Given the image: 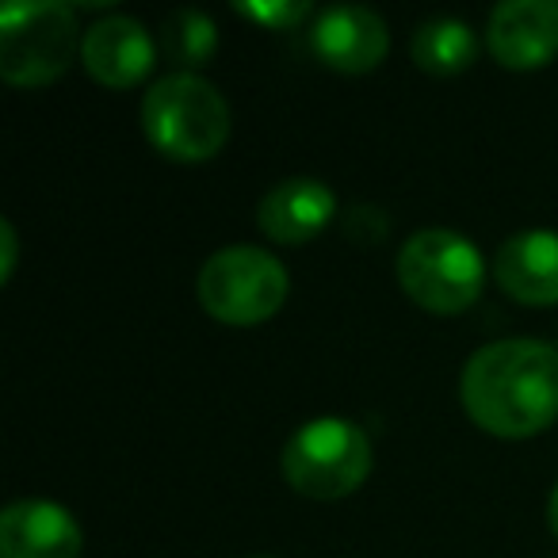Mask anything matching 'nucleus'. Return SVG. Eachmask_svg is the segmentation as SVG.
Instances as JSON below:
<instances>
[{"label": "nucleus", "mask_w": 558, "mask_h": 558, "mask_svg": "<svg viewBox=\"0 0 558 558\" xmlns=\"http://www.w3.org/2000/svg\"><path fill=\"white\" fill-rule=\"evenodd\" d=\"M471 421L501 440H527L558 421V349L505 337L478 349L459 379Z\"/></svg>", "instance_id": "1"}, {"label": "nucleus", "mask_w": 558, "mask_h": 558, "mask_svg": "<svg viewBox=\"0 0 558 558\" xmlns=\"http://www.w3.org/2000/svg\"><path fill=\"white\" fill-rule=\"evenodd\" d=\"M77 47V12L62 0L0 9V77L9 85H50L70 70Z\"/></svg>", "instance_id": "5"}, {"label": "nucleus", "mask_w": 558, "mask_h": 558, "mask_svg": "<svg viewBox=\"0 0 558 558\" xmlns=\"http://www.w3.org/2000/svg\"><path fill=\"white\" fill-rule=\"evenodd\" d=\"M283 478L314 501H337L356 494L372 474V440L349 417L306 421L283 448Z\"/></svg>", "instance_id": "4"}, {"label": "nucleus", "mask_w": 558, "mask_h": 558, "mask_svg": "<svg viewBox=\"0 0 558 558\" xmlns=\"http://www.w3.org/2000/svg\"><path fill=\"white\" fill-rule=\"evenodd\" d=\"M489 54L505 70H543L558 58V0H505L489 12Z\"/></svg>", "instance_id": "7"}, {"label": "nucleus", "mask_w": 558, "mask_h": 558, "mask_svg": "<svg viewBox=\"0 0 558 558\" xmlns=\"http://www.w3.org/2000/svg\"><path fill=\"white\" fill-rule=\"evenodd\" d=\"M0 233H4V253H9V264H4V279H12V260H16V230H12V222L0 226Z\"/></svg>", "instance_id": "16"}, {"label": "nucleus", "mask_w": 558, "mask_h": 558, "mask_svg": "<svg viewBox=\"0 0 558 558\" xmlns=\"http://www.w3.org/2000/svg\"><path fill=\"white\" fill-rule=\"evenodd\" d=\"M85 535L54 501H16L0 512V558H81Z\"/></svg>", "instance_id": "10"}, {"label": "nucleus", "mask_w": 558, "mask_h": 558, "mask_svg": "<svg viewBox=\"0 0 558 558\" xmlns=\"http://www.w3.org/2000/svg\"><path fill=\"white\" fill-rule=\"evenodd\" d=\"M413 62L433 77H456L478 62V35L463 20H428L413 32Z\"/></svg>", "instance_id": "13"}, {"label": "nucleus", "mask_w": 558, "mask_h": 558, "mask_svg": "<svg viewBox=\"0 0 558 558\" xmlns=\"http://www.w3.org/2000/svg\"><path fill=\"white\" fill-rule=\"evenodd\" d=\"M337 215V195L329 184L314 177H291L279 180L268 195L260 199L256 222H260L264 238L276 245H306L314 241Z\"/></svg>", "instance_id": "11"}, {"label": "nucleus", "mask_w": 558, "mask_h": 558, "mask_svg": "<svg viewBox=\"0 0 558 558\" xmlns=\"http://www.w3.org/2000/svg\"><path fill=\"white\" fill-rule=\"evenodd\" d=\"M398 283L428 314H463L486 288V260L451 230H421L398 248Z\"/></svg>", "instance_id": "3"}, {"label": "nucleus", "mask_w": 558, "mask_h": 558, "mask_svg": "<svg viewBox=\"0 0 558 558\" xmlns=\"http://www.w3.org/2000/svg\"><path fill=\"white\" fill-rule=\"evenodd\" d=\"M494 279L509 299L524 306L558 303V233H512L494 256Z\"/></svg>", "instance_id": "12"}, {"label": "nucleus", "mask_w": 558, "mask_h": 558, "mask_svg": "<svg viewBox=\"0 0 558 558\" xmlns=\"http://www.w3.org/2000/svg\"><path fill=\"white\" fill-rule=\"evenodd\" d=\"M233 12L256 20L268 32H291V27H299L311 16V4L306 0H238Z\"/></svg>", "instance_id": "15"}, {"label": "nucleus", "mask_w": 558, "mask_h": 558, "mask_svg": "<svg viewBox=\"0 0 558 558\" xmlns=\"http://www.w3.org/2000/svg\"><path fill=\"white\" fill-rule=\"evenodd\" d=\"M311 50L322 65L337 73H372L387 58L390 32L379 12L360 9V4H337L314 20Z\"/></svg>", "instance_id": "8"}, {"label": "nucleus", "mask_w": 558, "mask_h": 558, "mask_svg": "<svg viewBox=\"0 0 558 558\" xmlns=\"http://www.w3.org/2000/svg\"><path fill=\"white\" fill-rule=\"evenodd\" d=\"M547 520H550V532L558 535V482H555V489H550V501H547Z\"/></svg>", "instance_id": "17"}, {"label": "nucleus", "mask_w": 558, "mask_h": 558, "mask_svg": "<svg viewBox=\"0 0 558 558\" xmlns=\"http://www.w3.org/2000/svg\"><path fill=\"white\" fill-rule=\"evenodd\" d=\"M199 303L226 326H260L288 303V268L260 245H226L203 264Z\"/></svg>", "instance_id": "6"}, {"label": "nucleus", "mask_w": 558, "mask_h": 558, "mask_svg": "<svg viewBox=\"0 0 558 558\" xmlns=\"http://www.w3.org/2000/svg\"><path fill=\"white\" fill-rule=\"evenodd\" d=\"M142 131L169 161H210L230 138V104L199 73H172L142 100Z\"/></svg>", "instance_id": "2"}, {"label": "nucleus", "mask_w": 558, "mask_h": 558, "mask_svg": "<svg viewBox=\"0 0 558 558\" xmlns=\"http://www.w3.org/2000/svg\"><path fill=\"white\" fill-rule=\"evenodd\" d=\"M165 54L180 73L207 70L218 54V24L195 9H180L165 24Z\"/></svg>", "instance_id": "14"}, {"label": "nucleus", "mask_w": 558, "mask_h": 558, "mask_svg": "<svg viewBox=\"0 0 558 558\" xmlns=\"http://www.w3.org/2000/svg\"><path fill=\"white\" fill-rule=\"evenodd\" d=\"M81 62L88 77L108 88H134L154 70V39L131 16L96 20L81 39Z\"/></svg>", "instance_id": "9"}]
</instances>
